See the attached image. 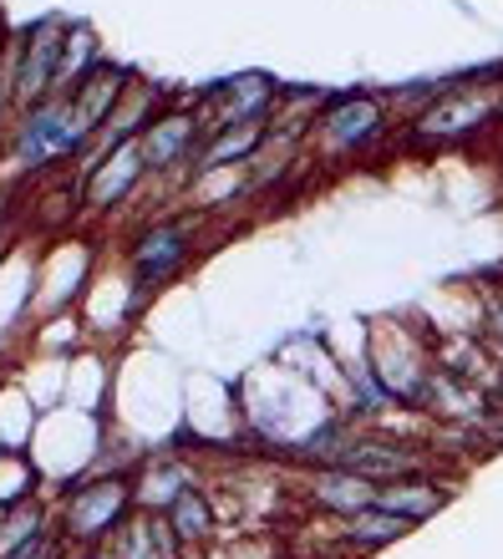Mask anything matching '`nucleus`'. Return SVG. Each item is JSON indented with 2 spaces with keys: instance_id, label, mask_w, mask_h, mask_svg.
<instances>
[{
  "instance_id": "obj_14",
  "label": "nucleus",
  "mask_w": 503,
  "mask_h": 559,
  "mask_svg": "<svg viewBox=\"0 0 503 559\" xmlns=\"http://www.w3.org/2000/svg\"><path fill=\"white\" fill-rule=\"evenodd\" d=\"M346 530H340V539H346V549H356V555H376V549L397 545V539H407V534L417 530L412 519L392 514V509H382V503H371V509H361V514L340 519Z\"/></svg>"
},
{
  "instance_id": "obj_18",
  "label": "nucleus",
  "mask_w": 503,
  "mask_h": 559,
  "mask_svg": "<svg viewBox=\"0 0 503 559\" xmlns=\"http://www.w3.org/2000/svg\"><path fill=\"white\" fill-rule=\"evenodd\" d=\"M11 87H5V76H0V133H5V118H11Z\"/></svg>"
},
{
  "instance_id": "obj_19",
  "label": "nucleus",
  "mask_w": 503,
  "mask_h": 559,
  "mask_svg": "<svg viewBox=\"0 0 503 559\" xmlns=\"http://www.w3.org/2000/svg\"><path fill=\"white\" fill-rule=\"evenodd\" d=\"M11 36H15V31L5 26V21H0V67H5V51H11Z\"/></svg>"
},
{
  "instance_id": "obj_15",
  "label": "nucleus",
  "mask_w": 503,
  "mask_h": 559,
  "mask_svg": "<svg viewBox=\"0 0 503 559\" xmlns=\"http://www.w3.org/2000/svg\"><path fill=\"white\" fill-rule=\"evenodd\" d=\"M103 57H107V51H103V41H97V31H92L87 21H72V31H67V51H61L57 92H72ZM57 92H51V97H57Z\"/></svg>"
},
{
  "instance_id": "obj_1",
  "label": "nucleus",
  "mask_w": 503,
  "mask_h": 559,
  "mask_svg": "<svg viewBox=\"0 0 503 559\" xmlns=\"http://www.w3.org/2000/svg\"><path fill=\"white\" fill-rule=\"evenodd\" d=\"M493 122H503V61H489L478 72L443 76V92L407 118V143L458 147L474 143L478 133H489Z\"/></svg>"
},
{
  "instance_id": "obj_20",
  "label": "nucleus",
  "mask_w": 503,
  "mask_h": 559,
  "mask_svg": "<svg viewBox=\"0 0 503 559\" xmlns=\"http://www.w3.org/2000/svg\"><path fill=\"white\" fill-rule=\"evenodd\" d=\"M61 559H107V555H97V549H82V555H61Z\"/></svg>"
},
{
  "instance_id": "obj_12",
  "label": "nucleus",
  "mask_w": 503,
  "mask_h": 559,
  "mask_svg": "<svg viewBox=\"0 0 503 559\" xmlns=\"http://www.w3.org/2000/svg\"><path fill=\"white\" fill-rule=\"evenodd\" d=\"M376 503L412 519V524H428L432 514H443L453 503V484L438 478V473H412V478H397V484H376Z\"/></svg>"
},
{
  "instance_id": "obj_16",
  "label": "nucleus",
  "mask_w": 503,
  "mask_h": 559,
  "mask_svg": "<svg viewBox=\"0 0 503 559\" xmlns=\"http://www.w3.org/2000/svg\"><path fill=\"white\" fill-rule=\"evenodd\" d=\"M61 545H67V534L46 524L41 534H31V539H21V545L0 549V559H61Z\"/></svg>"
},
{
  "instance_id": "obj_3",
  "label": "nucleus",
  "mask_w": 503,
  "mask_h": 559,
  "mask_svg": "<svg viewBox=\"0 0 503 559\" xmlns=\"http://www.w3.org/2000/svg\"><path fill=\"white\" fill-rule=\"evenodd\" d=\"M67 31L72 21L67 15H36L31 26H21L11 36V51H5V87H11V107L26 112V107L46 103L57 92V76H61V51H67Z\"/></svg>"
},
{
  "instance_id": "obj_4",
  "label": "nucleus",
  "mask_w": 503,
  "mask_h": 559,
  "mask_svg": "<svg viewBox=\"0 0 503 559\" xmlns=\"http://www.w3.org/2000/svg\"><path fill=\"white\" fill-rule=\"evenodd\" d=\"M386 128H392L386 97H376V92H336V97H326V107L315 112L306 143L315 147V158L346 163V158H361L367 147L382 143Z\"/></svg>"
},
{
  "instance_id": "obj_2",
  "label": "nucleus",
  "mask_w": 503,
  "mask_h": 559,
  "mask_svg": "<svg viewBox=\"0 0 503 559\" xmlns=\"http://www.w3.org/2000/svg\"><path fill=\"white\" fill-rule=\"evenodd\" d=\"M97 138L82 107H76L72 92H57L46 103L15 112V128H11V163H21L26 174L36 168H51V163H76L87 153V143Z\"/></svg>"
},
{
  "instance_id": "obj_13",
  "label": "nucleus",
  "mask_w": 503,
  "mask_h": 559,
  "mask_svg": "<svg viewBox=\"0 0 503 559\" xmlns=\"http://www.w3.org/2000/svg\"><path fill=\"white\" fill-rule=\"evenodd\" d=\"M164 519H168V530H173L178 549H199V545H208V539L219 534V514H214V503H208L204 488H193V484H183L173 499H168Z\"/></svg>"
},
{
  "instance_id": "obj_11",
  "label": "nucleus",
  "mask_w": 503,
  "mask_h": 559,
  "mask_svg": "<svg viewBox=\"0 0 503 559\" xmlns=\"http://www.w3.org/2000/svg\"><path fill=\"white\" fill-rule=\"evenodd\" d=\"M306 493H311V503L321 514H336V519H351V514H361V509L376 503V484L361 478L356 468H346V463L311 468L306 473Z\"/></svg>"
},
{
  "instance_id": "obj_17",
  "label": "nucleus",
  "mask_w": 503,
  "mask_h": 559,
  "mask_svg": "<svg viewBox=\"0 0 503 559\" xmlns=\"http://www.w3.org/2000/svg\"><path fill=\"white\" fill-rule=\"evenodd\" d=\"M478 336L489 341L493 352H503V285H493L483 295V310H478Z\"/></svg>"
},
{
  "instance_id": "obj_10",
  "label": "nucleus",
  "mask_w": 503,
  "mask_h": 559,
  "mask_svg": "<svg viewBox=\"0 0 503 559\" xmlns=\"http://www.w3.org/2000/svg\"><path fill=\"white\" fill-rule=\"evenodd\" d=\"M143 178H148L143 143H137V138H128V143H118L112 153H103V158L82 174V199H87V209H118L122 199L143 183Z\"/></svg>"
},
{
  "instance_id": "obj_8",
  "label": "nucleus",
  "mask_w": 503,
  "mask_h": 559,
  "mask_svg": "<svg viewBox=\"0 0 503 559\" xmlns=\"http://www.w3.org/2000/svg\"><path fill=\"white\" fill-rule=\"evenodd\" d=\"M189 254H193V219L189 214H168V219L143 224L133 239V270H137V280H143V290L173 280L178 270L189 265Z\"/></svg>"
},
{
  "instance_id": "obj_9",
  "label": "nucleus",
  "mask_w": 503,
  "mask_h": 559,
  "mask_svg": "<svg viewBox=\"0 0 503 559\" xmlns=\"http://www.w3.org/2000/svg\"><path fill=\"white\" fill-rule=\"evenodd\" d=\"M340 463L356 468L361 478H371V484H397V478H412V473H438V453L407 438H351Z\"/></svg>"
},
{
  "instance_id": "obj_5",
  "label": "nucleus",
  "mask_w": 503,
  "mask_h": 559,
  "mask_svg": "<svg viewBox=\"0 0 503 559\" xmlns=\"http://www.w3.org/2000/svg\"><path fill=\"white\" fill-rule=\"evenodd\" d=\"M133 503H137V493L128 478H92V484L72 488L61 499V534L76 549H103L133 519Z\"/></svg>"
},
{
  "instance_id": "obj_7",
  "label": "nucleus",
  "mask_w": 503,
  "mask_h": 559,
  "mask_svg": "<svg viewBox=\"0 0 503 559\" xmlns=\"http://www.w3.org/2000/svg\"><path fill=\"white\" fill-rule=\"evenodd\" d=\"M137 143H143V163H148V174L189 168V163L199 158V147L208 143L204 112H199V107H164V112L137 133Z\"/></svg>"
},
{
  "instance_id": "obj_6",
  "label": "nucleus",
  "mask_w": 503,
  "mask_h": 559,
  "mask_svg": "<svg viewBox=\"0 0 503 559\" xmlns=\"http://www.w3.org/2000/svg\"><path fill=\"white\" fill-rule=\"evenodd\" d=\"M280 82L270 72H239L224 76L199 97V112H204V128L219 133V128H239V122H275V107H280Z\"/></svg>"
}]
</instances>
